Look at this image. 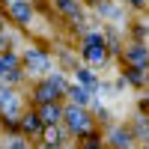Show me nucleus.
<instances>
[{
  "label": "nucleus",
  "instance_id": "obj_1",
  "mask_svg": "<svg viewBox=\"0 0 149 149\" xmlns=\"http://www.w3.org/2000/svg\"><path fill=\"white\" fill-rule=\"evenodd\" d=\"M66 119H69V125H72L74 131H86V128H90L86 113H84V110H78V107H69V110H66Z\"/></svg>",
  "mask_w": 149,
  "mask_h": 149
},
{
  "label": "nucleus",
  "instance_id": "obj_2",
  "mask_svg": "<svg viewBox=\"0 0 149 149\" xmlns=\"http://www.w3.org/2000/svg\"><path fill=\"white\" fill-rule=\"evenodd\" d=\"M27 66H30V72H45V69H51V60L39 51H27Z\"/></svg>",
  "mask_w": 149,
  "mask_h": 149
},
{
  "label": "nucleus",
  "instance_id": "obj_3",
  "mask_svg": "<svg viewBox=\"0 0 149 149\" xmlns=\"http://www.w3.org/2000/svg\"><path fill=\"white\" fill-rule=\"evenodd\" d=\"M12 15H15V18H21V21H30V15H33V12H30V6L24 3V0H12Z\"/></svg>",
  "mask_w": 149,
  "mask_h": 149
},
{
  "label": "nucleus",
  "instance_id": "obj_4",
  "mask_svg": "<svg viewBox=\"0 0 149 149\" xmlns=\"http://www.w3.org/2000/svg\"><path fill=\"white\" fill-rule=\"evenodd\" d=\"M69 93H72V98H74V102H81V104L86 102V95H90V93H86V86H72Z\"/></svg>",
  "mask_w": 149,
  "mask_h": 149
},
{
  "label": "nucleus",
  "instance_id": "obj_5",
  "mask_svg": "<svg viewBox=\"0 0 149 149\" xmlns=\"http://www.w3.org/2000/svg\"><path fill=\"white\" fill-rule=\"evenodd\" d=\"M110 140H113V146H128V134L113 131V134H110Z\"/></svg>",
  "mask_w": 149,
  "mask_h": 149
},
{
  "label": "nucleus",
  "instance_id": "obj_6",
  "mask_svg": "<svg viewBox=\"0 0 149 149\" xmlns=\"http://www.w3.org/2000/svg\"><path fill=\"white\" fill-rule=\"evenodd\" d=\"M57 119H60V110L48 104V107H45V122H57Z\"/></svg>",
  "mask_w": 149,
  "mask_h": 149
},
{
  "label": "nucleus",
  "instance_id": "obj_7",
  "mask_svg": "<svg viewBox=\"0 0 149 149\" xmlns=\"http://www.w3.org/2000/svg\"><path fill=\"white\" fill-rule=\"evenodd\" d=\"M57 3H60V9H66V12H78V6H74L72 0H57Z\"/></svg>",
  "mask_w": 149,
  "mask_h": 149
},
{
  "label": "nucleus",
  "instance_id": "obj_8",
  "mask_svg": "<svg viewBox=\"0 0 149 149\" xmlns=\"http://www.w3.org/2000/svg\"><path fill=\"white\" fill-rule=\"evenodd\" d=\"M36 125H39V122H36V116H27V119H24V128H30V131H36Z\"/></svg>",
  "mask_w": 149,
  "mask_h": 149
},
{
  "label": "nucleus",
  "instance_id": "obj_9",
  "mask_svg": "<svg viewBox=\"0 0 149 149\" xmlns=\"http://www.w3.org/2000/svg\"><path fill=\"white\" fill-rule=\"evenodd\" d=\"M12 149H24V143L21 140H12Z\"/></svg>",
  "mask_w": 149,
  "mask_h": 149
}]
</instances>
